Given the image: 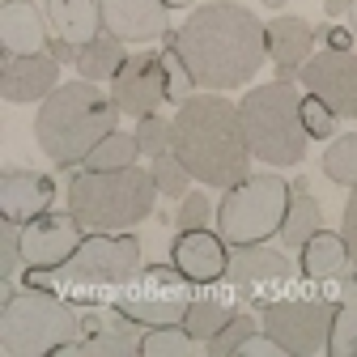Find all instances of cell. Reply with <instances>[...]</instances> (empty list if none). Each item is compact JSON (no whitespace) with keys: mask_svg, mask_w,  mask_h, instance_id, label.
<instances>
[{"mask_svg":"<svg viewBox=\"0 0 357 357\" xmlns=\"http://www.w3.org/2000/svg\"><path fill=\"white\" fill-rule=\"evenodd\" d=\"M0 43H5V56L47 52V30H43V17L30 0H5V9H0Z\"/></svg>","mask_w":357,"mask_h":357,"instance_id":"7402d4cb","label":"cell"},{"mask_svg":"<svg viewBox=\"0 0 357 357\" xmlns=\"http://www.w3.org/2000/svg\"><path fill=\"white\" fill-rule=\"evenodd\" d=\"M174 141L170 149L178 153L200 183L208 188H234L251 174V145L243 132V115L230 98H221L217 89L192 94L174 111Z\"/></svg>","mask_w":357,"mask_h":357,"instance_id":"7a4b0ae2","label":"cell"},{"mask_svg":"<svg viewBox=\"0 0 357 357\" xmlns=\"http://www.w3.org/2000/svg\"><path fill=\"white\" fill-rule=\"evenodd\" d=\"M111 98H115L119 111L132 115V119L162 111V107L170 102L162 52H137V56H128L123 68L111 77Z\"/></svg>","mask_w":357,"mask_h":357,"instance_id":"7c38bea8","label":"cell"},{"mask_svg":"<svg viewBox=\"0 0 357 357\" xmlns=\"http://www.w3.org/2000/svg\"><path fill=\"white\" fill-rule=\"evenodd\" d=\"M349 264H353V259H349L344 234H328V230H319L315 238L302 247V277H310V281L340 277Z\"/></svg>","mask_w":357,"mask_h":357,"instance_id":"cb8c5ba5","label":"cell"},{"mask_svg":"<svg viewBox=\"0 0 357 357\" xmlns=\"http://www.w3.org/2000/svg\"><path fill=\"white\" fill-rule=\"evenodd\" d=\"M85 332V319L77 306L64 302L52 289H17L5 298L0 310V349L9 357H52L77 344Z\"/></svg>","mask_w":357,"mask_h":357,"instance_id":"5b68a950","label":"cell"},{"mask_svg":"<svg viewBox=\"0 0 357 357\" xmlns=\"http://www.w3.org/2000/svg\"><path fill=\"white\" fill-rule=\"evenodd\" d=\"M141 353L145 357H192L196 353V336L178 324H166V328H149L141 336Z\"/></svg>","mask_w":357,"mask_h":357,"instance_id":"83f0119b","label":"cell"},{"mask_svg":"<svg viewBox=\"0 0 357 357\" xmlns=\"http://www.w3.org/2000/svg\"><path fill=\"white\" fill-rule=\"evenodd\" d=\"M47 52L60 60V64H77V56H81V47H73V43H64V38H56V43H47Z\"/></svg>","mask_w":357,"mask_h":357,"instance_id":"ab89813d","label":"cell"},{"mask_svg":"<svg viewBox=\"0 0 357 357\" xmlns=\"http://www.w3.org/2000/svg\"><path fill=\"white\" fill-rule=\"evenodd\" d=\"M319 30L306 17H273L268 22V60L277 64V81H294L298 68L315 56Z\"/></svg>","mask_w":357,"mask_h":357,"instance_id":"d6986e66","label":"cell"},{"mask_svg":"<svg viewBox=\"0 0 357 357\" xmlns=\"http://www.w3.org/2000/svg\"><path fill=\"white\" fill-rule=\"evenodd\" d=\"M22 264H26V255H22V221L5 217V226H0V273H5V281Z\"/></svg>","mask_w":357,"mask_h":357,"instance_id":"e575fe53","label":"cell"},{"mask_svg":"<svg viewBox=\"0 0 357 357\" xmlns=\"http://www.w3.org/2000/svg\"><path fill=\"white\" fill-rule=\"evenodd\" d=\"M251 332H259V324H255L251 315H230V324L208 340V353H213V357H230V353L243 349V340H247Z\"/></svg>","mask_w":357,"mask_h":357,"instance_id":"d6a6232c","label":"cell"},{"mask_svg":"<svg viewBox=\"0 0 357 357\" xmlns=\"http://www.w3.org/2000/svg\"><path fill=\"white\" fill-rule=\"evenodd\" d=\"M344 247H349L353 273H357V183L349 188V200H344Z\"/></svg>","mask_w":357,"mask_h":357,"instance_id":"74e56055","label":"cell"},{"mask_svg":"<svg viewBox=\"0 0 357 357\" xmlns=\"http://www.w3.org/2000/svg\"><path fill=\"white\" fill-rule=\"evenodd\" d=\"M230 315H234V310H230V302H226V298H192L188 315H183V328H188L196 340H204V344H208L221 328L230 324Z\"/></svg>","mask_w":357,"mask_h":357,"instance_id":"484cf974","label":"cell"},{"mask_svg":"<svg viewBox=\"0 0 357 357\" xmlns=\"http://www.w3.org/2000/svg\"><path fill=\"white\" fill-rule=\"evenodd\" d=\"M47 26L56 38L85 47L102 34V0H47Z\"/></svg>","mask_w":357,"mask_h":357,"instance_id":"44dd1931","label":"cell"},{"mask_svg":"<svg viewBox=\"0 0 357 357\" xmlns=\"http://www.w3.org/2000/svg\"><path fill=\"white\" fill-rule=\"evenodd\" d=\"M123 60H128L123 38L111 34V30H102L98 38H89L85 47H81V56H77V73H81L85 81H111V77L123 68Z\"/></svg>","mask_w":357,"mask_h":357,"instance_id":"d4e9b609","label":"cell"},{"mask_svg":"<svg viewBox=\"0 0 357 357\" xmlns=\"http://www.w3.org/2000/svg\"><path fill=\"white\" fill-rule=\"evenodd\" d=\"M153 178H158V192L162 196H178V200H183L188 196V188H192V170L183 166V162H178V153L170 149V153H162V158H153Z\"/></svg>","mask_w":357,"mask_h":357,"instance_id":"f546056e","label":"cell"},{"mask_svg":"<svg viewBox=\"0 0 357 357\" xmlns=\"http://www.w3.org/2000/svg\"><path fill=\"white\" fill-rule=\"evenodd\" d=\"M289 208V183L281 174H247L243 183L226 188V200L217 204V234L230 247L268 243L281 234Z\"/></svg>","mask_w":357,"mask_h":357,"instance_id":"52a82bcc","label":"cell"},{"mask_svg":"<svg viewBox=\"0 0 357 357\" xmlns=\"http://www.w3.org/2000/svg\"><path fill=\"white\" fill-rule=\"evenodd\" d=\"M353 9V0H324V13L328 17H340V13H349Z\"/></svg>","mask_w":357,"mask_h":357,"instance_id":"60d3db41","label":"cell"},{"mask_svg":"<svg viewBox=\"0 0 357 357\" xmlns=\"http://www.w3.org/2000/svg\"><path fill=\"white\" fill-rule=\"evenodd\" d=\"M319 230H324V208H319L315 196H310L306 178H294L289 183V208H285V221H281V243L302 251Z\"/></svg>","mask_w":357,"mask_h":357,"instance_id":"603a6c76","label":"cell"},{"mask_svg":"<svg viewBox=\"0 0 357 357\" xmlns=\"http://www.w3.org/2000/svg\"><path fill=\"white\" fill-rule=\"evenodd\" d=\"M298 81L306 85V94L324 98L340 119H357V56L353 52H315L302 68Z\"/></svg>","mask_w":357,"mask_h":357,"instance_id":"4fadbf2b","label":"cell"},{"mask_svg":"<svg viewBox=\"0 0 357 357\" xmlns=\"http://www.w3.org/2000/svg\"><path fill=\"white\" fill-rule=\"evenodd\" d=\"M243 132L251 158L268 166H298L306 158V123H302V98L294 81H268L243 94Z\"/></svg>","mask_w":357,"mask_h":357,"instance_id":"8992f818","label":"cell"},{"mask_svg":"<svg viewBox=\"0 0 357 357\" xmlns=\"http://www.w3.org/2000/svg\"><path fill=\"white\" fill-rule=\"evenodd\" d=\"M81 230L85 226L73 213H52V208L30 217V221H22V255H26V264H34V268H60V264H68L73 251L85 243Z\"/></svg>","mask_w":357,"mask_h":357,"instance_id":"5bb4252c","label":"cell"},{"mask_svg":"<svg viewBox=\"0 0 357 357\" xmlns=\"http://www.w3.org/2000/svg\"><path fill=\"white\" fill-rule=\"evenodd\" d=\"M52 200H56V183L38 170H5V178H0V213L13 221L47 213Z\"/></svg>","mask_w":357,"mask_h":357,"instance_id":"ffe728a7","label":"cell"},{"mask_svg":"<svg viewBox=\"0 0 357 357\" xmlns=\"http://www.w3.org/2000/svg\"><path fill=\"white\" fill-rule=\"evenodd\" d=\"M226 281H230L234 294H243V298L277 302V298L294 285V264H289V255H281L277 247L247 243V247H234Z\"/></svg>","mask_w":357,"mask_h":357,"instance_id":"8fae6325","label":"cell"},{"mask_svg":"<svg viewBox=\"0 0 357 357\" xmlns=\"http://www.w3.org/2000/svg\"><path fill=\"white\" fill-rule=\"evenodd\" d=\"M332 315H336V306H328L324 298H277V302H264L259 328L285 353L315 357L319 349H328Z\"/></svg>","mask_w":357,"mask_h":357,"instance_id":"30bf717a","label":"cell"},{"mask_svg":"<svg viewBox=\"0 0 357 357\" xmlns=\"http://www.w3.org/2000/svg\"><path fill=\"white\" fill-rule=\"evenodd\" d=\"M336 111L324 102V98H315V94H306L302 98V123H306V137L310 141H332L336 137Z\"/></svg>","mask_w":357,"mask_h":357,"instance_id":"1f68e13d","label":"cell"},{"mask_svg":"<svg viewBox=\"0 0 357 357\" xmlns=\"http://www.w3.org/2000/svg\"><path fill=\"white\" fill-rule=\"evenodd\" d=\"M85 319V332L77 344H68L64 353H81V357H128V353H141V328L132 315H123V310L115 306V315H102V310H89Z\"/></svg>","mask_w":357,"mask_h":357,"instance_id":"2e32d148","label":"cell"},{"mask_svg":"<svg viewBox=\"0 0 357 357\" xmlns=\"http://www.w3.org/2000/svg\"><path fill=\"white\" fill-rule=\"evenodd\" d=\"M264 5H268V9H281V5H285V0H264Z\"/></svg>","mask_w":357,"mask_h":357,"instance_id":"ee69618b","label":"cell"},{"mask_svg":"<svg viewBox=\"0 0 357 357\" xmlns=\"http://www.w3.org/2000/svg\"><path fill=\"white\" fill-rule=\"evenodd\" d=\"M141 273V243L132 234H89L73 251V259L56 268V285L73 298H98L107 289L119 294Z\"/></svg>","mask_w":357,"mask_h":357,"instance_id":"ba28073f","label":"cell"},{"mask_svg":"<svg viewBox=\"0 0 357 357\" xmlns=\"http://www.w3.org/2000/svg\"><path fill=\"white\" fill-rule=\"evenodd\" d=\"M102 26L123 43H153L170 30L166 0H102Z\"/></svg>","mask_w":357,"mask_h":357,"instance_id":"ac0fdd59","label":"cell"},{"mask_svg":"<svg viewBox=\"0 0 357 357\" xmlns=\"http://www.w3.org/2000/svg\"><path fill=\"white\" fill-rule=\"evenodd\" d=\"M170 141H174V123L162 119L158 111L137 119V145H141V153L162 158V153H170Z\"/></svg>","mask_w":357,"mask_h":357,"instance_id":"4dcf8cb0","label":"cell"},{"mask_svg":"<svg viewBox=\"0 0 357 357\" xmlns=\"http://www.w3.org/2000/svg\"><path fill=\"white\" fill-rule=\"evenodd\" d=\"M349 22H353V34H357V0H353V9H349Z\"/></svg>","mask_w":357,"mask_h":357,"instance_id":"7bdbcfd3","label":"cell"},{"mask_svg":"<svg viewBox=\"0 0 357 357\" xmlns=\"http://www.w3.org/2000/svg\"><path fill=\"white\" fill-rule=\"evenodd\" d=\"M170 9H188V5H196V0H166Z\"/></svg>","mask_w":357,"mask_h":357,"instance_id":"b9f144b4","label":"cell"},{"mask_svg":"<svg viewBox=\"0 0 357 357\" xmlns=\"http://www.w3.org/2000/svg\"><path fill=\"white\" fill-rule=\"evenodd\" d=\"M174 47L192 68L200 89H238L268 60V26L234 5V0H208L183 26L174 30Z\"/></svg>","mask_w":357,"mask_h":357,"instance_id":"6da1fadb","label":"cell"},{"mask_svg":"<svg viewBox=\"0 0 357 357\" xmlns=\"http://www.w3.org/2000/svg\"><path fill=\"white\" fill-rule=\"evenodd\" d=\"M158 178L153 170L123 166V170H81L68 183V213L89 234H119L132 230L153 213Z\"/></svg>","mask_w":357,"mask_h":357,"instance_id":"277c9868","label":"cell"},{"mask_svg":"<svg viewBox=\"0 0 357 357\" xmlns=\"http://www.w3.org/2000/svg\"><path fill=\"white\" fill-rule=\"evenodd\" d=\"M162 64H166V89H170V102H188V98H192V89H196V77H192V68L183 64L178 47H166V52H162Z\"/></svg>","mask_w":357,"mask_h":357,"instance_id":"836d02e7","label":"cell"},{"mask_svg":"<svg viewBox=\"0 0 357 357\" xmlns=\"http://www.w3.org/2000/svg\"><path fill=\"white\" fill-rule=\"evenodd\" d=\"M60 85V60L52 52H30V56H5L0 68V89L5 102H38Z\"/></svg>","mask_w":357,"mask_h":357,"instance_id":"e0dca14e","label":"cell"},{"mask_svg":"<svg viewBox=\"0 0 357 357\" xmlns=\"http://www.w3.org/2000/svg\"><path fill=\"white\" fill-rule=\"evenodd\" d=\"M119 102L107 98L94 81H68L56 85L47 98L38 102V119H34V141L56 166L73 170L77 162L89 158L98 141H107L115 123H119Z\"/></svg>","mask_w":357,"mask_h":357,"instance_id":"3957f363","label":"cell"},{"mask_svg":"<svg viewBox=\"0 0 357 357\" xmlns=\"http://www.w3.org/2000/svg\"><path fill=\"white\" fill-rule=\"evenodd\" d=\"M137 153H141V145H137V132H111L107 141H98L94 149H89V158H85V166L89 170H123V166H137Z\"/></svg>","mask_w":357,"mask_h":357,"instance_id":"4316f807","label":"cell"},{"mask_svg":"<svg viewBox=\"0 0 357 357\" xmlns=\"http://www.w3.org/2000/svg\"><path fill=\"white\" fill-rule=\"evenodd\" d=\"M174 226H178V230H204V226H208V196L188 192V196H183V204H178Z\"/></svg>","mask_w":357,"mask_h":357,"instance_id":"d590c367","label":"cell"},{"mask_svg":"<svg viewBox=\"0 0 357 357\" xmlns=\"http://www.w3.org/2000/svg\"><path fill=\"white\" fill-rule=\"evenodd\" d=\"M319 34L328 38V47H332V52H353V43H357V34L344 30V26H328V30H319Z\"/></svg>","mask_w":357,"mask_h":357,"instance_id":"f35d334b","label":"cell"},{"mask_svg":"<svg viewBox=\"0 0 357 357\" xmlns=\"http://www.w3.org/2000/svg\"><path fill=\"white\" fill-rule=\"evenodd\" d=\"M324 174L340 188H353L357 183V132L349 137H332L328 153H324Z\"/></svg>","mask_w":357,"mask_h":357,"instance_id":"f1b7e54d","label":"cell"},{"mask_svg":"<svg viewBox=\"0 0 357 357\" xmlns=\"http://www.w3.org/2000/svg\"><path fill=\"white\" fill-rule=\"evenodd\" d=\"M115 306L123 310V315H132L137 324H149V328L183 324L188 306H192V281L178 273V268L153 264L132 285H123L115 294Z\"/></svg>","mask_w":357,"mask_h":357,"instance_id":"9c48e42d","label":"cell"},{"mask_svg":"<svg viewBox=\"0 0 357 357\" xmlns=\"http://www.w3.org/2000/svg\"><path fill=\"white\" fill-rule=\"evenodd\" d=\"M281 353H285V349H281L273 336H268L264 328H259V332H251V336L243 340V349H238V357H281Z\"/></svg>","mask_w":357,"mask_h":357,"instance_id":"8d00e7d4","label":"cell"},{"mask_svg":"<svg viewBox=\"0 0 357 357\" xmlns=\"http://www.w3.org/2000/svg\"><path fill=\"white\" fill-rule=\"evenodd\" d=\"M170 255H174V268L192 285H213V281H221V277L230 273L226 238L213 234L208 226L204 230H178L174 243H170Z\"/></svg>","mask_w":357,"mask_h":357,"instance_id":"9a60e30c","label":"cell"}]
</instances>
